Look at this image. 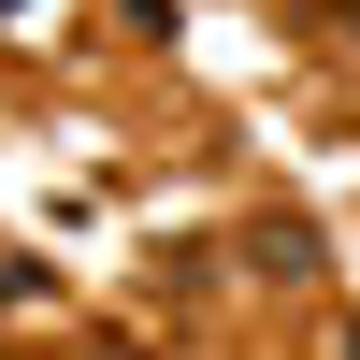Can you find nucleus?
<instances>
[{
    "mask_svg": "<svg viewBox=\"0 0 360 360\" xmlns=\"http://www.w3.org/2000/svg\"><path fill=\"white\" fill-rule=\"evenodd\" d=\"M0 15H15V0H0Z\"/></svg>",
    "mask_w": 360,
    "mask_h": 360,
    "instance_id": "obj_1",
    "label": "nucleus"
}]
</instances>
